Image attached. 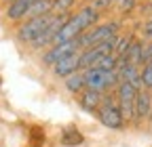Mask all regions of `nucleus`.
I'll use <instances>...</instances> for the list:
<instances>
[{
  "label": "nucleus",
  "mask_w": 152,
  "mask_h": 147,
  "mask_svg": "<svg viewBox=\"0 0 152 147\" xmlns=\"http://www.w3.org/2000/svg\"><path fill=\"white\" fill-rule=\"evenodd\" d=\"M135 6V0H118V9L121 11H131Z\"/></svg>",
  "instance_id": "nucleus-22"
},
{
  "label": "nucleus",
  "mask_w": 152,
  "mask_h": 147,
  "mask_svg": "<svg viewBox=\"0 0 152 147\" xmlns=\"http://www.w3.org/2000/svg\"><path fill=\"white\" fill-rule=\"evenodd\" d=\"M53 13L51 15H45V17H36V19H30V21H26L21 27L17 30V40L19 42H26V44H32L38 36H40L49 25H51V21H53Z\"/></svg>",
  "instance_id": "nucleus-3"
},
{
  "label": "nucleus",
  "mask_w": 152,
  "mask_h": 147,
  "mask_svg": "<svg viewBox=\"0 0 152 147\" xmlns=\"http://www.w3.org/2000/svg\"><path fill=\"white\" fill-rule=\"evenodd\" d=\"M9 2H13V0H9Z\"/></svg>",
  "instance_id": "nucleus-23"
},
{
  "label": "nucleus",
  "mask_w": 152,
  "mask_h": 147,
  "mask_svg": "<svg viewBox=\"0 0 152 147\" xmlns=\"http://www.w3.org/2000/svg\"><path fill=\"white\" fill-rule=\"evenodd\" d=\"M32 4V0H13V2H9L7 6V17L11 21H19V19H23L28 9Z\"/></svg>",
  "instance_id": "nucleus-10"
},
{
  "label": "nucleus",
  "mask_w": 152,
  "mask_h": 147,
  "mask_svg": "<svg viewBox=\"0 0 152 147\" xmlns=\"http://www.w3.org/2000/svg\"><path fill=\"white\" fill-rule=\"evenodd\" d=\"M135 97H137V88L133 84L129 82L118 84V107L125 118H135Z\"/></svg>",
  "instance_id": "nucleus-6"
},
{
  "label": "nucleus",
  "mask_w": 152,
  "mask_h": 147,
  "mask_svg": "<svg viewBox=\"0 0 152 147\" xmlns=\"http://www.w3.org/2000/svg\"><path fill=\"white\" fill-rule=\"evenodd\" d=\"M140 78H142V86L150 90V88H152V63H148V65H144V67H142Z\"/></svg>",
  "instance_id": "nucleus-16"
},
{
  "label": "nucleus",
  "mask_w": 152,
  "mask_h": 147,
  "mask_svg": "<svg viewBox=\"0 0 152 147\" xmlns=\"http://www.w3.org/2000/svg\"><path fill=\"white\" fill-rule=\"evenodd\" d=\"M78 50H83L80 44H78V38H76V40H70V42H61V44H53V46L42 55V63L53 67L57 61H61L64 57H68V55H72V53H78Z\"/></svg>",
  "instance_id": "nucleus-4"
},
{
  "label": "nucleus",
  "mask_w": 152,
  "mask_h": 147,
  "mask_svg": "<svg viewBox=\"0 0 152 147\" xmlns=\"http://www.w3.org/2000/svg\"><path fill=\"white\" fill-rule=\"evenodd\" d=\"M51 13H53V0H32L26 17L28 19H36V17H45Z\"/></svg>",
  "instance_id": "nucleus-9"
},
{
  "label": "nucleus",
  "mask_w": 152,
  "mask_h": 147,
  "mask_svg": "<svg viewBox=\"0 0 152 147\" xmlns=\"http://www.w3.org/2000/svg\"><path fill=\"white\" fill-rule=\"evenodd\" d=\"M102 105V93H95V90L85 88L80 95V107L87 109V112H97Z\"/></svg>",
  "instance_id": "nucleus-11"
},
{
  "label": "nucleus",
  "mask_w": 152,
  "mask_h": 147,
  "mask_svg": "<svg viewBox=\"0 0 152 147\" xmlns=\"http://www.w3.org/2000/svg\"><path fill=\"white\" fill-rule=\"evenodd\" d=\"M51 69H53V74H55L57 78H68L70 74L78 71L80 69V50L68 55V57H64L61 61H57Z\"/></svg>",
  "instance_id": "nucleus-7"
},
{
  "label": "nucleus",
  "mask_w": 152,
  "mask_h": 147,
  "mask_svg": "<svg viewBox=\"0 0 152 147\" xmlns=\"http://www.w3.org/2000/svg\"><path fill=\"white\" fill-rule=\"evenodd\" d=\"M64 86H66L68 93H80V90H85V71L78 69V71L70 74L68 78H64Z\"/></svg>",
  "instance_id": "nucleus-12"
},
{
  "label": "nucleus",
  "mask_w": 152,
  "mask_h": 147,
  "mask_svg": "<svg viewBox=\"0 0 152 147\" xmlns=\"http://www.w3.org/2000/svg\"><path fill=\"white\" fill-rule=\"evenodd\" d=\"M97 118L108 128H121L123 122H125V116L121 112V107L116 103H112V101H102V105L97 109Z\"/></svg>",
  "instance_id": "nucleus-5"
},
{
  "label": "nucleus",
  "mask_w": 152,
  "mask_h": 147,
  "mask_svg": "<svg viewBox=\"0 0 152 147\" xmlns=\"http://www.w3.org/2000/svg\"><path fill=\"white\" fill-rule=\"evenodd\" d=\"M72 4H74V0H53V13L55 15H64Z\"/></svg>",
  "instance_id": "nucleus-18"
},
{
  "label": "nucleus",
  "mask_w": 152,
  "mask_h": 147,
  "mask_svg": "<svg viewBox=\"0 0 152 147\" xmlns=\"http://www.w3.org/2000/svg\"><path fill=\"white\" fill-rule=\"evenodd\" d=\"M61 143H64V145H78V143H83V135H80V133H76V130L64 133Z\"/></svg>",
  "instance_id": "nucleus-17"
},
{
  "label": "nucleus",
  "mask_w": 152,
  "mask_h": 147,
  "mask_svg": "<svg viewBox=\"0 0 152 147\" xmlns=\"http://www.w3.org/2000/svg\"><path fill=\"white\" fill-rule=\"evenodd\" d=\"M116 32H118V25H116V23H102V25H95L91 32L78 36V44H80V48L85 50V48H89V46H95V44L114 40V38H116Z\"/></svg>",
  "instance_id": "nucleus-2"
},
{
  "label": "nucleus",
  "mask_w": 152,
  "mask_h": 147,
  "mask_svg": "<svg viewBox=\"0 0 152 147\" xmlns=\"http://www.w3.org/2000/svg\"><path fill=\"white\" fill-rule=\"evenodd\" d=\"M152 63V42L144 44V53H142V65Z\"/></svg>",
  "instance_id": "nucleus-19"
},
{
  "label": "nucleus",
  "mask_w": 152,
  "mask_h": 147,
  "mask_svg": "<svg viewBox=\"0 0 152 147\" xmlns=\"http://www.w3.org/2000/svg\"><path fill=\"white\" fill-rule=\"evenodd\" d=\"M152 114V97L148 90H137V97H135V118L144 120Z\"/></svg>",
  "instance_id": "nucleus-8"
},
{
  "label": "nucleus",
  "mask_w": 152,
  "mask_h": 147,
  "mask_svg": "<svg viewBox=\"0 0 152 147\" xmlns=\"http://www.w3.org/2000/svg\"><path fill=\"white\" fill-rule=\"evenodd\" d=\"M110 4H112V0H93V4H91V6H93L95 11H97V13H99L102 9H108Z\"/></svg>",
  "instance_id": "nucleus-21"
},
{
  "label": "nucleus",
  "mask_w": 152,
  "mask_h": 147,
  "mask_svg": "<svg viewBox=\"0 0 152 147\" xmlns=\"http://www.w3.org/2000/svg\"><path fill=\"white\" fill-rule=\"evenodd\" d=\"M142 53H144V44L137 42V40H133L131 46H129V50H127V55L123 59H118V61L131 63V65H142Z\"/></svg>",
  "instance_id": "nucleus-13"
},
{
  "label": "nucleus",
  "mask_w": 152,
  "mask_h": 147,
  "mask_svg": "<svg viewBox=\"0 0 152 147\" xmlns=\"http://www.w3.org/2000/svg\"><path fill=\"white\" fill-rule=\"evenodd\" d=\"M83 71H85V88L95 90V93H104L118 82V71H104L97 67H89Z\"/></svg>",
  "instance_id": "nucleus-1"
},
{
  "label": "nucleus",
  "mask_w": 152,
  "mask_h": 147,
  "mask_svg": "<svg viewBox=\"0 0 152 147\" xmlns=\"http://www.w3.org/2000/svg\"><path fill=\"white\" fill-rule=\"evenodd\" d=\"M131 42H133V38L131 36H116V42H114V50H112V55L116 59H123L125 55H127V50H129V46H131Z\"/></svg>",
  "instance_id": "nucleus-14"
},
{
  "label": "nucleus",
  "mask_w": 152,
  "mask_h": 147,
  "mask_svg": "<svg viewBox=\"0 0 152 147\" xmlns=\"http://www.w3.org/2000/svg\"><path fill=\"white\" fill-rule=\"evenodd\" d=\"M93 67L104 69V71H116V67H118V59L114 57V55H106V57H102Z\"/></svg>",
  "instance_id": "nucleus-15"
},
{
  "label": "nucleus",
  "mask_w": 152,
  "mask_h": 147,
  "mask_svg": "<svg viewBox=\"0 0 152 147\" xmlns=\"http://www.w3.org/2000/svg\"><path fill=\"white\" fill-rule=\"evenodd\" d=\"M142 36L146 38V42H152V19L144 23V27H142Z\"/></svg>",
  "instance_id": "nucleus-20"
}]
</instances>
